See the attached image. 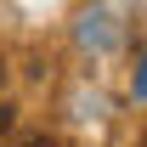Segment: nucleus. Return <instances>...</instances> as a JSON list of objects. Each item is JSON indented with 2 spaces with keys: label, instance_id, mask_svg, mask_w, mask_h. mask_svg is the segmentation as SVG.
<instances>
[{
  "label": "nucleus",
  "instance_id": "f257e3e1",
  "mask_svg": "<svg viewBox=\"0 0 147 147\" xmlns=\"http://www.w3.org/2000/svg\"><path fill=\"white\" fill-rule=\"evenodd\" d=\"M11 147H57V142H51V136H45V130H28V136H17V142H11Z\"/></svg>",
  "mask_w": 147,
  "mask_h": 147
},
{
  "label": "nucleus",
  "instance_id": "f03ea898",
  "mask_svg": "<svg viewBox=\"0 0 147 147\" xmlns=\"http://www.w3.org/2000/svg\"><path fill=\"white\" fill-rule=\"evenodd\" d=\"M11 119H17V108H11V102H0V136L11 130Z\"/></svg>",
  "mask_w": 147,
  "mask_h": 147
},
{
  "label": "nucleus",
  "instance_id": "7ed1b4c3",
  "mask_svg": "<svg viewBox=\"0 0 147 147\" xmlns=\"http://www.w3.org/2000/svg\"><path fill=\"white\" fill-rule=\"evenodd\" d=\"M136 96H147V62H142V74H136Z\"/></svg>",
  "mask_w": 147,
  "mask_h": 147
},
{
  "label": "nucleus",
  "instance_id": "20e7f679",
  "mask_svg": "<svg viewBox=\"0 0 147 147\" xmlns=\"http://www.w3.org/2000/svg\"><path fill=\"white\" fill-rule=\"evenodd\" d=\"M0 79H6V62H0Z\"/></svg>",
  "mask_w": 147,
  "mask_h": 147
},
{
  "label": "nucleus",
  "instance_id": "39448f33",
  "mask_svg": "<svg viewBox=\"0 0 147 147\" xmlns=\"http://www.w3.org/2000/svg\"><path fill=\"white\" fill-rule=\"evenodd\" d=\"M142 147H147V142H142Z\"/></svg>",
  "mask_w": 147,
  "mask_h": 147
}]
</instances>
